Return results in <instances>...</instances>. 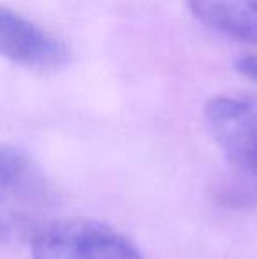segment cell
I'll return each mask as SVG.
<instances>
[{
    "label": "cell",
    "mask_w": 257,
    "mask_h": 259,
    "mask_svg": "<svg viewBox=\"0 0 257 259\" xmlns=\"http://www.w3.org/2000/svg\"><path fill=\"white\" fill-rule=\"evenodd\" d=\"M204 125L229 166L219 187L222 203L234 208L257 205V96L224 94L204 106Z\"/></svg>",
    "instance_id": "obj_1"
},
{
    "label": "cell",
    "mask_w": 257,
    "mask_h": 259,
    "mask_svg": "<svg viewBox=\"0 0 257 259\" xmlns=\"http://www.w3.org/2000/svg\"><path fill=\"white\" fill-rule=\"evenodd\" d=\"M53 205L55 191L44 171L21 150L0 143V240L32 238Z\"/></svg>",
    "instance_id": "obj_2"
},
{
    "label": "cell",
    "mask_w": 257,
    "mask_h": 259,
    "mask_svg": "<svg viewBox=\"0 0 257 259\" xmlns=\"http://www.w3.org/2000/svg\"><path fill=\"white\" fill-rule=\"evenodd\" d=\"M32 259H143L134 242L93 219L48 221L32 236Z\"/></svg>",
    "instance_id": "obj_3"
},
{
    "label": "cell",
    "mask_w": 257,
    "mask_h": 259,
    "mask_svg": "<svg viewBox=\"0 0 257 259\" xmlns=\"http://www.w3.org/2000/svg\"><path fill=\"white\" fill-rule=\"evenodd\" d=\"M0 57L32 71L57 72L71 62V50L32 20L0 7Z\"/></svg>",
    "instance_id": "obj_4"
},
{
    "label": "cell",
    "mask_w": 257,
    "mask_h": 259,
    "mask_svg": "<svg viewBox=\"0 0 257 259\" xmlns=\"http://www.w3.org/2000/svg\"><path fill=\"white\" fill-rule=\"evenodd\" d=\"M190 13L224 37L257 45V0H187Z\"/></svg>",
    "instance_id": "obj_5"
},
{
    "label": "cell",
    "mask_w": 257,
    "mask_h": 259,
    "mask_svg": "<svg viewBox=\"0 0 257 259\" xmlns=\"http://www.w3.org/2000/svg\"><path fill=\"white\" fill-rule=\"evenodd\" d=\"M234 69H236L243 78H248L254 83H257V53L238 57L236 62H234Z\"/></svg>",
    "instance_id": "obj_6"
}]
</instances>
